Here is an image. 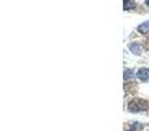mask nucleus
Listing matches in <instances>:
<instances>
[{
  "label": "nucleus",
  "mask_w": 149,
  "mask_h": 131,
  "mask_svg": "<svg viewBox=\"0 0 149 131\" xmlns=\"http://www.w3.org/2000/svg\"><path fill=\"white\" fill-rule=\"evenodd\" d=\"M149 104L141 98H135L128 104V110L132 113H139V111H145L148 109Z\"/></svg>",
  "instance_id": "f257e3e1"
},
{
  "label": "nucleus",
  "mask_w": 149,
  "mask_h": 131,
  "mask_svg": "<svg viewBox=\"0 0 149 131\" xmlns=\"http://www.w3.org/2000/svg\"><path fill=\"white\" fill-rule=\"evenodd\" d=\"M132 76H134L132 69H126V71H124V79H131Z\"/></svg>",
  "instance_id": "423d86ee"
},
{
  "label": "nucleus",
  "mask_w": 149,
  "mask_h": 131,
  "mask_svg": "<svg viewBox=\"0 0 149 131\" xmlns=\"http://www.w3.org/2000/svg\"><path fill=\"white\" fill-rule=\"evenodd\" d=\"M147 4H148V5H149V0H147Z\"/></svg>",
  "instance_id": "0eeeda50"
},
{
  "label": "nucleus",
  "mask_w": 149,
  "mask_h": 131,
  "mask_svg": "<svg viewBox=\"0 0 149 131\" xmlns=\"http://www.w3.org/2000/svg\"><path fill=\"white\" fill-rule=\"evenodd\" d=\"M130 50H131L134 54L136 55H141V51H143V47L140 43H131L130 45Z\"/></svg>",
  "instance_id": "7ed1b4c3"
},
{
  "label": "nucleus",
  "mask_w": 149,
  "mask_h": 131,
  "mask_svg": "<svg viewBox=\"0 0 149 131\" xmlns=\"http://www.w3.org/2000/svg\"><path fill=\"white\" fill-rule=\"evenodd\" d=\"M137 30H139L140 33H149V21H145L141 25H139Z\"/></svg>",
  "instance_id": "39448f33"
},
{
  "label": "nucleus",
  "mask_w": 149,
  "mask_h": 131,
  "mask_svg": "<svg viewBox=\"0 0 149 131\" xmlns=\"http://www.w3.org/2000/svg\"><path fill=\"white\" fill-rule=\"evenodd\" d=\"M136 76L143 81H147V80H149V68H140L137 71Z\"/></svg>",
  "instance_id": "f03ea898"
},
{
  "label": "nucleus",
  "mask_w": 149,
  "mask_h": 131,
  "mask_svg": "<svg viewBox=\"0 0 149 131\" xmlns=\"http://www.w3.org/2000/svg\"><path fill=\"white\" fill-rule=\"evenodd\" d=\"M136 8V3L132 0H124V11H131Z\"/></svg>",
  "instance_id": "20e7f679"
}]
</instances>
